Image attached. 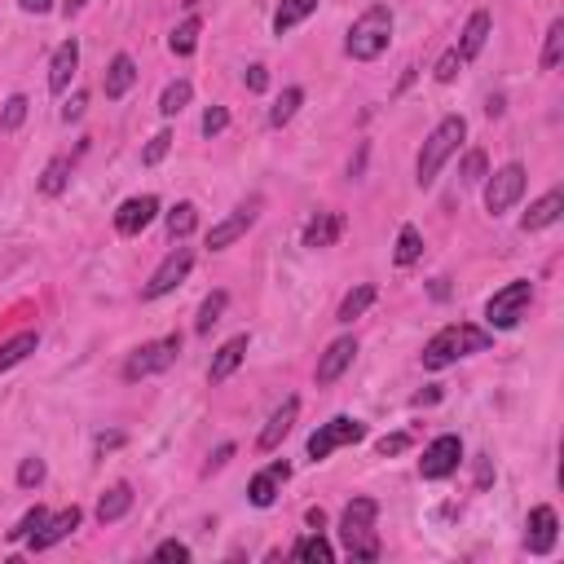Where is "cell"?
Masks as SVG:
<instances>
[{
	"mask_svg": "<svg viewBox=\"0 0 564 564\" xmlns=\"http://www.w3.org/2000/svg\"><path fill=\"white\" fill-rule=\"evenodd\" d=\"M529 300H534V282H525V278H516V282H507L503 292H494L490 304H485V322H490V331H512L516 322L525 318Z\"/></svg>",
	"mask_w": 564,
	"mask_h": 564,
	"instance_id": "obj_5",
	"label": "cell"
},
{
	"mask_svg": "<svg viewBox=\"0 0 564 564\" xmlns=\"http://www.w3.org/2000/svg\"><path fill=\"white\" fill-rule=\"evenodd\" d=\"M154 560H176V564H181V560H190V547H186V542H176V538L159 542V547H154Z\"/></svg>",
	"mask_w": 564,
	"mask_h": 564,
	"instance_id": "obj_44",
	"label": "cell"
},
{
	"mask_svg": "<svg viewBox=\"0 0 564 564\" xmlns=\"http://www.w3.org/2000/svg\"><path fill=\"white\" fill-rule=\"evenodd\" d=\"M36 348H40V335H36V331H18L14 340H5V344H0V375H5V370H14L18 362H27Z\"/></svg>",
	"mask_w": 564,
	"mask_h": 564,
	"instance_id": "obj_25",
	"label": "cell"
},
{
	"mask_svg": "<svg viewBox=\"0 0 564 564\" xmlns=\"http://www.w3.org/2000/svg\"><path fill=\"white\" fill-rule=\"evenodd\" d=\"M459 67H463V58H459V49H445V53H442V62L432 67V75H437L442 84H450V80L459 75Z\"/></svg>",
	"mask_w": 564,
	"mask_h": 564,
	"instance_id": "obj_43",
	"label": "cell"
},
{
	"mask_svg": "<svg viewBox=\"0 0 564 564\" xmlns=\"http://www.w3.org/2000/svg\"><path fill=\"white\" fill-rule=\"evenodd\" d=\"M256 217H261V198H247L243 208H234L225 221H217L212 229H208V247L212 251H225V247H234L239 239H243L247 229L256 225Z\"/></svg>",
	"mask_w": 564,
	"mask_h": 564,
	"instance_id": "obj_11",
	"label": "cell"
},
{
	"mask_svg": "<svg viewBox=\"0 0 564 564\" xmlns=\"http://www.w3.org/2000/svg\"><path fill=\"white\" fill-rule=\"evenodd\" d=\"M295 415H300V401H295V397H287V401H282V406L270 415V423L261 428L256 445H261V450H278V445H282V437L295 428Z\"/></svg>",
	"mask_w": 564,
	"mask_h": 564,
	"instance_id": "obj_18",
	"label": "cell"
},
{
	"mask_svg": "<svg viewBox=\"0 0 564 564\" xmlns=\"http://www.w3.org/2000/svg\"><path fill=\"white\" fill-rule=\"evenodd\" d=\"M560 212H564V195L560 190H547L538 203H529V212L520 217V229H525V234H538V229L560 221Z\"/></svg>",
	"mask_w": 564,
	"mask_h": 564,
	"instance_id": "obj_19",
	"label": "cell"
},
{
	"mask_svg": "<svg viewBox=\"0 0 564 564\" xmlns=\"http://www.w3.org/2000/svg\"><path fill=\"white\" fill-rule=\"evenodd\" d=\"M353 357H357V340H353V335L331 340V344H326V353L318 357V384H335L344 370L353 367Z\"/></svg>",
	"mask_w": 564,
	"mask_h": 564,
	"instance_id": "obj_15",
	"label": "cell"
},
{
	"mask_svg": "<svg viewBox=\"0 0 564 564\" xmlns=\"http://www.w3.org/2000/svg\"><path fill=\"white\" fill-rule=\"evenodd\" d=\"M490 27H494V18H490V14H485V9H476V14L467 18L463 36H459V45H454V49H459V58H463V62H472L476 53L485 49V40H490Z\"/></svg>",
	"mask_w": 564,
	"mask_h": 564,
	"instance_id": "obj_22",
	"label": "cell"
},
{
	"mask_svg": "<svg viewBox=\"0 0 564 564\" xmlns=\"http://www.w3.org/2000/svg\"><path fill=\"white\" fill-rule=\"evenodd\" d=\"M292 476V467L287 463H270L265 472H256L251 476V485H247V498H251V507H273V498L282 490V481Z\"/></svg>",
	"mask_w": 564,
	"mask_h": 564,
	"instance_id": "obj_16",
	"label": "cell"
},
{
	"mask_svg": "<svg viewBox=\"0 0 564 564\" xmlns=\"http://www.w3.org/2000/svg\"><path fill=\"white\" fill-rule=\"evenodd\" d=\"M229 459H234V445H221V450H217V454H212V459H208V467H203V472H208V476H212V472H221V467L229 463Z\"/></svg>",
	"mask_w": 564,
	"mask_h": 564,
	"instance_id": "obj_49",
	"label": "cell"
},
{
	"mask_svg": "<svg viewBox=\"0 0 564 564\" xmlns=\"http://www.w3.org/2000/svg\"><path fill=\"white\" fill-rule=\"evenodd\" d=\"M45 520H49V512H45V507H31V512H27L23 520H18V525L9 529V542H23V538H31V534H36V529H40Z\"/></svg>",
	"mask_w": 564,
	"mask_h": 564,
	"instance_id": "obj_39",
	"label": "cell"
},
{
	"mask_svg": "<svg viewBox=\"0 0 564 564\" xmlns=\"http://www.w3.org/2000/svg\"><path fill=\"white\" fill-rule=\"evenodd\" d=\"M362 437H367V423H357V419H348V415L326 419L318 432L309 437V459H314V463H322V459H331L340 445H357Z\"/></svg>",
	"mask_w": 564,
	"mask_h": 564,
	"instance_id": "obj_7",
	"label": "cell"
},
{
	"mask_svg": "<svg viewBox=\"0 0 564 564\" xmlns=\"http://www.w3.org/2000/svg\"><path fill=\"white\" fill-rule=\"evenodd\" d=\"M304 525H309V529H322V525H326V512H322V507H309V512H304Z\"/></svg>",
	"mask_w": 564,
	"mask_h": 564,
	"instance_id": "obj_52",
	"label": "cell"
},
{
	"mask_svg": "<svg viewBox=\"0 0 564 564\" xmlns=\"http://www.w3.org/2000/svg\"><path fill=\"white\" fill-rule=\"evenodd\" d=\"M123 445V432H101L98 437V454H106V450H120Z\"/></svg>",
	"mask_w": 564,
	"mask_h": 564,
	"instance_id": "obj_50",
	"label": "cell"
},
{
	"mask_svg": "<svg viewBox=\"0 0 564 564\" xmlns=\"http://www.w3.org/2000/svg\"><path fill=\"white\" fill-rule=\"evenodd\" d=\"M168 150H172V133H154V137L146 142V150H142V164H146V168L164 164V159H168Z\"/></svg>",
	"mask_w": 564,
	"mask_h": 564,
	"instance_id": "obj_40",
	"label": "cell"
},
{
	"mask_svg": "<svg viewBox=\"0 0 564 564\" xmlns=\"http://www.w3.org/2000/svg\"><path fill=\"white\" fill-rule=\"evenodd\" d=\"M195 225H198V208H195V203H176V208L168 212V234H172V243L190 239V234H195Z\"/></svg>",
	"mask_w": 564,
	"mask_h": 564,
	"instance_id": "obj_31",
	"label": "cell"
},
{
	"mask_svg": "<svg viewBox=\"0 0 564 564\" xmlns=\"http://www.w3.org/2000/svg\"><path fill=\"white\" fill-rule=\"evenodd\" d=\"M485 348H490V331H481V326H442L432 340L423 344V367L445 370L454 367L459 357L485 353Z\"/></svg>",
	"mask_w": 564,
	"mask_h": 564,
	"instance_id": "obj_1",
	"label": "cell"
},
{
	"mask_svg": "<svg viewBox=\"0 0 564 564\" xmlns=\"http://www.w3.org/2000/svg\"><path fill=\"white\" fill-rule=\"evenodd\" d=\"M340 234H344V217H340V212H318L314 221L304 225V247H314V251H318V247H331Z\"/></svg>",
	"mask_w": 564,
	"mask_h": 564,
	"instance_id": "obj_23",
	"label": "cell"
},
{
	"mask_svg": "<svg viewBox=\"0 0 564 564\" xmlns=\"http://www.w3.org/2000/svg\"><path fill=\"white\" fill-rule=\"evenodd\" d=\"M370 304H375V287L370 282H362V287H353V292L340 300V314H335V322H353V318H362Z\"/></svg>",
	"mask_w": 564,
	"mask_h": 564,
	"instance_id": "obj_29",
	"label": "cell"
},
{
	"mask_svg": "<svg viewBox=\"0 0 564 564\" xmlns=\"http://www.w3.org/2000/svg\"><path fill=\"white\" fill-rule=\"evenodd\" d=\"M154 217H159V198H154V195L128 198V203H120V212H115V229H120L123 239H137V234H142Z\"/></svg>",
	"mask_w": 564,
	"mask_h": 564,
	"instance_id": "obj_13",
	"label": "cell"
},
{
	"mask_svg": "<svg viewBox=\"0 0 564 564\" xmlns=\"http://www.w3.org/2000/svg\"><path fill=\"white\" fill-rule=\"evenodd\" d=\"M525 186H529L525 168H520V164H503V168L485 181V208H490V217L512 212L516 203H520V195H525Z\"/></svg>",
	"mask_w": 564,
	"mask_h": 564,
	"instance_id": "obj_8",
	"label": "cell"
},
{
	"mask_svg": "<svg viewBox=\"0 0 564 564\" xmlns=\"http://www.w3.org/2000/svg\"><path fill=\"white\" fill-rule=\"evenodd\" d=\"M225 128H229V111H225V106H208V111H203V137H217Z\"/></svg>",
	"mask_w": 564,
	"mask_h": 564,
	"instance_id": "obj_42",
	"label": "cell"
},
{
	"mask_svg": "<svg viewBox=\"0 0 564 564\" xmlns=\"http://www.w3.org/2000/svg\"><path fill=\"white\" fill-rule=\"evenodd\" d=\"M247 89H251V93H265V89H270V71H265V67H247Z\"/></svg>",
	"mask_w": 564,
	"mask_h": 564,
	"instance_id": "obj_46",
	"label": "cell"
},
{
	"mask_svg": "<svg viewBox=\"0 0 564 564\" xmlns=\"http://www.w3.org/2000/svg\"><path fill=\"white\" fill-rule=\"evenodd\" d=\"M437 397H442V393H437V388H428V393H419V397H415V406H432Z\"/></svg>",
	"mask_w": 564,
	"mask_h": 564,
	"instance_id": "obj_54",
	"label": "cell"
},
{
	"mask_svg": "<svg viewBox=\"0 0 564 564\" xmlns=\"http://www.w3.org/2000/svg\"><path fill=\"white\" fill-rule=\"evenodd\" d=\"M84 5H89V0H62V14H67V18H75Z\"/></svg>",
	"mask_w": 564,
	"mask_h": 564,
	"instance_id": "obj_53",
	"label": "cell"
},
{
	"mask_svg": "<svg viewBox=\"0 0 564 564\" xmlns=\"http://www.w3.org/2000/svg\"><path fill=\"white\" fill-rule=\"evenodd\" d=\"M67 176H71V159H49V168L40 172V195H62L67 190Z\"/></svg>",
	"mask_w": 564,
	"mask_h": 564,
	"instance_id": "obj_33",
	"label": "cell"
},
{
	"mask_svg": "<svg viewBox=\"0 0 564 564\" xmlns=\"http://www.w3.org/2000/svg\"><path fill=\"white\" fill-rule=\"evenodd\" d=\"M27 111H31V101H27L23 93H14V98L5 101V115H0V128H5V133H18V128H23V120H27Z\"/></svg>",
	"mask_w": 564,
	"mask_h": 564,
	"instance_id": "obj_38",
	"label": "cell"
},
{
	"mask_svg": "<svg viewBox=\"0 0 564 564\" xmlns=\"http://www.w3.org/2000/svg\"><path fill=\"white\" fill-rule=\"evenodd\" d=\"M247 335H234V340H225L221 348H217V357H212V367H208V379L212 384H225L234 370L243 367V357H247Z\"/></svg>",
	"mask_w": 564,
	"mask_h": 564,
	"instance_id": "obj_20",
	"label": "cell"
},
{
	"mask_svg": "<svg viewBox=\"0 0 564 564\" xmlns=\"http://www.w3.org/2000/svg\"><path fill=\"white\" fill-rule=\"evenodd\" d=\"M432 295H437V300H445V295H450V287H445V278H437V282H432Z\"/></svg>",
	"mask_w": 564,
	"mask_h": 564,
	"instance_id": "obj_56",
	"label": "cell"
},
{
	"mask_svg": "<svg viewBox=\"0 0 564 564\" xmlns=\"http://www.w3.org/2000/svg\"><path fill=\"white\" fill-rule=\"evenodd\" d=\"M190 98H195V84H190V80H172L168 89H164V98H159V115H164V120L181 115V111L190 106Z\"/></svg>",
	"mask_w": 564,
	"mask_h": 564,
	"instance_id": "obj_28",
	"label": "cell"
},
{
	"mask_svg": "<svg viewBox=\"0 0 564 564\" xmlns=\"http://www.w3.org/2000/svg\"><path fill=\"white\" fill-rule=\"evenodd\" d=\"M560 58H564V18H556V23L547 27V40H542L538 67H542V71H556V67H560Z\"/></svg>",
	"mask_w": 564,
	"mask_h": 564,
	"instance_id": "obj_30",
	"label": "cell"
},
{
	"mask_svg": "<svg viewBox=\"0 0 564 564\" xmlns=\"http://www.w3.org/2000/svg\"><path fill=\"white\" fill-rule=\"evenodd\" d=\"M300 101H304V89H282V98L270 106V123H273V128L292 123V120H295V111H300Z\"/></svg>",
	"mask_w": 564,
	"mask_h": 564,
	"instance_id": "obj_35",
	"label": "cell"
},
{
	"mask_svg": "<svg viewBox=\"0 0 564 564\" xmlns=\"http://www.w3.org/2000/svg\"><path fill=\"white\" fill-rule=\"evenodd\" d=\"M314 9H318V0H282V5H278V14H273V31H278V36H287V31H292L295 23H304Z\"/></svg>",
	"mask_w": 564,
	"mask_h": 564,
	"instance_id": "obj_27",
	"label": "cell"
},
{
	"mask_svg": "<svg viewBox=\"0 0 564 564\" xmlns=\"http://www.w3.org/2000/svg\"><path fill=\"white\" fill-rule=\"evenodd\" d=\"M225 304H229V295H225V292H212L208 300H203V309H198V318H195V331H198V335H208V331L221 322Z\"/></svg>",
	"mask_w": 564,
	"mask_h": 564,
	"instance_id": "obj_34",
	"label": "cell"
},
{
	"mask_svg": "<svg viewBox=\"0 0 564 564\" xmlns=\"http://www.w3.org/2000/svg\"><path fill=\"white\" fill-rule=\"evenodd\" d=\"M292 560H309V564H331L335 560V547H331V542L322 538L318 529H314V534H309V538H300L292 547Z\"/></svg>",
	"mask_w": 564,
	"mask_h": 564,
	"instance_id": "obj_26",
	"label": "cell"
},
{
	"mask_svg": "<svg viewBox=\"0 0 564 564\" xmlns=\"http://www.w3.org/2000/svg\"><path fill=\"white\" fill-rule=\"evenodd\" d=\"M494 485V463H490V454H481L476 459V490H490Z\"/></svg>",
	"mask_w": 564,
	"mask_h": 564,
	"instance_id": "obj_47",
	"label": "cell"
},
{
	"mask_svg": "<svg viewBox=\"0 0 564 564\" xmlns=\"http://www.w3.org/2000/svg\"><path fill=\"white\" fill-rule=\"evenodd\" d=\"M463 137H467V120L463 115H445L432 133H428V142H423V150H419V186H432L437 181V172L445 168V159L454 154V150L463 146Z\"/></svg>",
	"mask_w": 564,
	"mask_h": 564,
	"instance_id": "obj_4",
	"label": "cell"
},
{
	"mask_svg": "<svg viewBox=\"0 0 564 564\" xmlns=\"http://www.w3.org/2000/svg\"><path fill=\"white\" fill-rule=\"evenodd\" d=\"M176 353H181V335H164V340H150L142 344L128 362H123V379L128 384H137V379H150V375H159V370H168L176 362Z\"/></svg>",
	"mask_w": 564,
	"mask_h": 564,
	"instance_id": "obj_6",
	"label": "cell"
},
{
	"mask_svg": "<svg viewBox=\"0 0 564 564\" xmlns=\"http://www.w3.org/2000/svg\"><path fill=\"white\" fill-rule=\"evenodd\" d=\"M485 115H490V120H494V115H503V98H490V106H485Z\"/></svg>",
	"mask_w": 564,
	"mask_h": 564,
	"instance_id": "obj_55",
	"label": "cell"
},
{
	"mask_svg": "<svg viewBox=\"0 0 564 564\" xmlns=\"http://www.w3.org/2000/svg\"><path fill=\"white\" fill-rule=\"evenodd\" d=\"M190 265H195L190 247H176V251H168V256H164V265H159V270L150 273V282L142 287V300H164L168 292H176V287L186 282Z\"/></svg>",
	"mask_w": 564,
	"mask_h": 564,
	"instance_id": "obj_10",
	"label": "cell"
},
{
	"mask_svg": "<svg viewBox=\"0 0 564 564\" xmlns=\"http://www.w3.org/2000/svg\"><path fill=\"white\" fill-rule=\"evenodd\" d=\"M40 481H45V459H23V463H18V485H23V490H36Z\"/></svg>",
	"mask_w": 564,
	"mask_h": 564,
	"instance_id": "obj_41",
	"label": "cell"
},
{
	"mask_svg": "<svg viewBox=\"0 0 564 564\" xmlns=\"http://www.w3.org/2000/svg\"><path fill=\"white\" fill-rule=\"evenodd\" d=\"M375 450H379L384 459H388V454H406V450H410V437H406V432H393V437H379V445H375Z\"/></svg>",
	"mask_w": 564,
	"mask_h": 564,
	"instance_id": "obj_45",
	"label": "cell"
},
{
	"mask_svg": "<svg viewBox=\"0 0 564 564\" xmlns=\"http://www.w3.org/2000/svg\"><path fill=\"white\" fill-rule=\"evenodd\" d=\"M18 5H23L27 14H49L53 9V0H18Z\"/></svg>",
	"mask_w": 564,
	"mask_h": 564,
	"instance_id": "obj_51",
	"label": "cell"
},
{
	"mask_svg": "<svg viewBox=\"0 0 564 564\" xmlns=\"http://www.w3.org/2000/svg\"><path fill=\"white\" fill-rule=\"evenodd\" d=\"M490 159H485V150H467L463 154V168H459V176H463V186H476V181H485L490 176Z\"/></svg>",
	"mask_w": 564,
	"mask_h": 564,
	"instance_id": "obj_37",
	"label": "cell"
},
{
	"mask_svg": "<svg viewBox=\"0 0 564 564\" xmlns=\"http://www.w3.org/2000/svg\"><path fill=\"white\" fill-rule=\"evenodd\" d=\"M84 106H89V98H84V93H71V101L62 106V120H67V123L80 120V115H84Z\"/></svg>",
	"mask_w": 564,
	"mask_h": 564,
	"instance_id": "obj_48",
	"label": "cell"
},
{
	"mask_svg": "<svg viewBox=\"0 0 564 564\" xmlns=\"http://www.w3.org/2000/svg\"><path fill=\"white\" fill-rule=\"evenodd\" d=\"M463 463V442L454 437V432H445L437 442L423 450V459H419V476L423 481H445V476H454Z\"/></svg>",
	"mask_w": 564,
	"mask_h": 564,
	"instance_id": "obj_9",
	"label": "cell"
},
{
	"mask_svg": "<svg viewBox=\"0 0 564 564\" xmlns=\"http://www.w3.org/2000/svg\"><path fill=\"white\" fill-rule=\"evenodd\" d=\"M128 507H133V485H111V490L98 498V520L101 525H115V520H123L128 516Z\"/></svg>",
	"mask_w": 564,
	"mask_h": 564,
	"instance_id": "obj_24",
	"label": "cell"
},
{
	"mask_svg": "<svg viewBox=\"0 0 564 564\" xmlns=\"http://www.w3.org/2000/svg\"><path fill=\"white\" fill-rule=\"evenodd\" d=\"M419 256H423V239H419V229L415 225H401V234H397V251H393V261L406 270V265H415Z\"/></svg>",
	"mask_w": 564,
	"mask_h": 564,
	"instance_id": "obj_32",
	"label": "cell"
},
{
	"mask_svg": "<svg viewBox=\"0 0 564 564\" xmlns=\"http://www.w3.org/2000/svg\"><path fill=\"white\" fill-rule=\"evenodd\" d=\"M375 516L379 503L375 498H353L340 516V542L353 560H379V538H375Z\"/></svg>",
	"mask_w": 564,
	"mask_h": 564,
	"instance_id": "obj_3",
	"label": "cell"
},
{
	"mask_svg": "<svg viewBox=\"0 0 564 564\" xmlns=\"http://www.w3.org/2000/svg\"><path fill=\"white\" fill-rule=\"evenodd\" d=\"M556 538H560V516L556 507H534L529 512V525H525V551L529 556H547V551H556Z\"/></svg>",
	"mask_w": 564,
	"mask_h": 564,
	"instance_id": "obj_12",
	"label": "cell"
},
{
	"mask_svg": "<svg viewBox=\"0 0 564 564\" xmlns=\"http://www.w3.org/2000/svg\"><path fill=\"white\" fill-rule=\"evenodd\" d=\"M198 31H203V23H198V18H186V23L172 31L168 49L176 53V58H190V53H195V45H198Z\"/></svg>",
	"mask_w": 564,
	"mask_h": 564,
	"instance_id": "obj_36",
	"label": "cell"
},
{
	"mask_svg": "<svg viewBox=\"0 0 564 564\" xmlns=\"http://www.w3.org/2000/svg\"><path fill=\"white\" fill-rule=\"evenodd\" d=\"M393 40V9L388 5H370L357 23L348 27V40H344V53L353 62H375L379 53L388 49Z\"/></svg>",
	"mask_w": 564,
	"mask_h": 564,
	"instance_id": "obj_2",
	"label": "cell"
},
{
	"mask_svg": "<svg viewBox=\"0 0 564 564\" xmlns=\"http://www.w3.org/2000/svg\"><path fill=\"white\" fill-rule=\"evenodd\" d=\"M80 520H84V512L80 507H67V512H58V516H49L36 534H31V551H49L53 542H62V538H71L75 529H80Z\"/></svg>",
	"mask_w": 564,
	"mask_h": 564,
	"instance_id": "obj_14",
	"label": "cell"
},
{
	"mask_svg": "<svg viewBox=\"0 0 564 564\" xmlns=\"http://www.w3.org/2000/svg\"><path fill=\"white\" fill-rule=\"evenodd\" d=\"M75 67H80V45H75V40H62L49 62V93H67Z\"/></svg>",
	"mask_w": 564,
	"mask_h": 564,
	"instance_id": "obj_21",
	"label": "cell"
},
{
	"mask_svg": "<svg viewBox=\"0 0 564 564\" xmlns=\"http://www.w3.org/2000/svg\"><path fill=\"white\" fill-rule=\"evenodd\" d=\"M133 84H137V62H133L128 53H115L111 67H106V75H101V93H106L111 101H120V98H128Z\"/></svg>",
	"mask_w": 564,
	"mask_h": 564,
	"instance_id": "obj_17",
	"label": "cell"
}]
</instances>
